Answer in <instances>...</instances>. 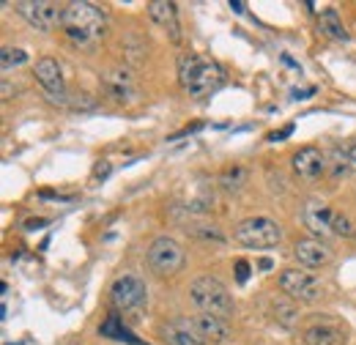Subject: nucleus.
Here are the masks:
<instances>
[{
	"instance_id": "1",
	"label": "nucleus",
	"mask_w": 356,
	"mask_h": 345,
	"mask_svg": "<svg viewBox=\"0 0 356 345\" xmlns=\"http://www.w3.org/2000/svg\"><path fill=\"white\" fill-rule=\"evenodd\" d=\"M178 80H181V88L192 96V99H209L211 93H217L225 83L222 69L203 58V55H195V52H186L178 58Z\"/></svg>"
},
{
	"instance_id": "2",
	"label": "nucleus",
	"mask_w": 356,
	"mask_h": 345,
	"mask_svg": "<svg viewBox=\"0 0 356 345\" xmlns=\"http://www.w3.org/2000/svg\"><path fill=\"white\" fill-rule=\"evenodd\" d=\"M66 36L80 47H93L99 39H104V31H107V14L93 6V3H83V0H74L63 8V25Z\"/></svg>"
},
{
	"instance_id": "3",
	"label": "nucleus",
	"mask_w": 356,
	"mask_h": 345,
	"mask_svg": "<svg viewBox=\"0 0 356 345\" xmlns=\"http://www.w3.org/2000/svg\"><path fill=\"white\" fill-rule=\"evenodd\" d=\"M189 299L197 307V312H209V315H220V318H230L233 315V296H230V291L211 274H203V277H197L189 285Z\"/></svg>"
},
{
	"instance_id": "4",
	"label": "nucleus",
	"mask_w": 356,
	"mask_h": 345,
	"mask_svg": "<svg viewBox=\"0 0 356 345\" xmlns=\"http://www.w3.org/2000/svg\"><path fill=\"white\" fill-rule=\"evenodd\" d=\"M233 239L247 250H271L282 241V227L268 216H250L233 227Z\"/></svg>"
},
{
	"instance_id": "5",
	"label": "nucleus",
	"mask_w": 356,
	"mask_h": 345,
	"mask_svg": "<svg viewBox=\"0 0 356 345\" xmlns=\"http://www.w3.org/2000/svg\"><path fill=\"white\" fill-rule=\"evenodd\" d=\"M184 263H186V252H184V247L178 244L176 239L159 236V239L151 241V247H148V266L159 277H173V274H178L184 268Z\"/></svg>"
},
{
	"instance_id": "6",
	"label": "nucleus",
	"mask_w": 356,
	"mask_h": 345,
	"mask_svg": "<svg viewBox=\"0 0 356 345\" xmlns=\"http://www.w3.org/2000/svg\"><path fill=\"white\" fill-rule=\"evenodd\" d=\"M145 302H148V288L134 274H124L110 285V304L118 312H137L145 307Z\"/></svg>"
},
{
	"instance_id": "7",
	"label": "nucleus",
	"mask_w": 356,
	"mask_h": 345,
	"mask_svg": "<svg viewBox=\"0 0 356 345\" xmlns=\"http://www.w3.org/2000/svg\"><path fill=\"white\" fill-rule=\"evenodd\" d=\"M280 291L288 299L305 304L321 299V294H323L321 280L315 274H310V271H305V268H285V271H280Z\"/></svg>"
},
{
	"instance_id": "8",
	"label": "nucleus",
	"mask_w": 356,
	"mask_h": 345,
	"mask_svg": "<svg viewBox=\"0 0 356 345\" xmlns=\"http://www.w3.org/2000/svg\"><path fill=\"white\" fill-rule=\"evenodd\" d=\"M17 11H19V17H22L31 28H36V31H42V33H49V31H55L58 25H63V8H58L55 3H47V0H25V3H17Z\"/></svg>"
},
{
	"instance_id": "9",
	"label": "nucleus",
	"mask_w": 356,
	"mask_h": 345,
	"mask_svg": "<svg viewBox=\"0 0 356 345\" xmlns=\"http://www.w3.org/2000/svg\"><path fill=\"white\" fill-rule=\"evenodd\" d=\"M33 74H36L39 86L47 90V96H49L52 104H60V107L69 104V93H66V83H63V72H60V66H58L55 58H42V61L36 63V72H33Z\"/></svg>"
},
{
	"instance_id": "10",
	"label": "nucleus",
	"mask_w": 356,
	"mask_h": 345,
	"mask_svg": "<svg viewBox=\"0 0 356 345\" xmlns=\"http://www.w3.org/2000/svg\"><path fill=\"white\" fill-rule=\"evenodd\" d=\"M104 88H107V93H110L118 104H132V102L140 99V88L134 83L132 72L124 69V66H115V69H110V72L104 74Z\"/></svg>"
},
{
	"instance_id": "11",
	"label": "nucleus",
	"mask_w": 356,
	"mask_h": 345,
	"mask_svg": "<svg viewBox=\"0 0 356 345\" xmlns=\"http://www.w3.org/2000/svg\"><path fill=\"white\" fill-rule=\"evenodd\" d=\"M159 335H162V340L168 345H209L200 337V332L195 329V323L186 321V318H176V321L162 323Z\"/></svg>"
},
{
	"instance_id": "12",
	"label": "nucleus",
	"mask_w": 356,
	"mask_h": 345,
	"mask_svg": "<svg viewBox=\"0 0 356 345\" xmlns=\"http://www.w3.org/2000/svg\"><path fill=\"white\" fill-rule=\"evenodd\" d=\"M195 323V329L200 332V337L206 343H225L230 337V323L227 318H220V315H209V312H197L189 318Z\"/></svg>"
},
{
	"instance_id": "13",
	"label": "nucleus",
	"mask_w": 356,
	"mask_h": 345,
	"mask_svg": "<svg viewBox=\"0 0 356 345\" xmlns=\"http://www.w3.org/2000/svg\"><path fill=\"white\" fill-rule=\"evenodd\" d=\"M148 17H151V22H156L162 31H168V36H170L173 42H181V25H178L176 3L154 0V3H148Z\"/></svg>"
},
{
	"instance_id": "14",
	"label": "nucleus",
	"mask_w": 356,
	"mask_h": 345,
	"mask_svg": "<svg viewBox=\"0 0 356 345\" xmlns=\"http://www.w3.org/2000/svg\"><path fill=\"white\" fill-rule=\"evenodd\" d=\"M326 170V157L318 151V148H299L296 154H293V172L299 175V178H305V181H315L321 172Z\"/></svg>"
},
{
	"instance_id": "15",
	"label": "nucleus",
	"mask_w": 356,
	"mask_h": 345,
	"mask_svg": "<svg viewBox=\"0 0 356 345\" xmlns=\"http://www.w3.org/2000/svg\"><path fill=\"white\" fill-rule=\"evenodd\" d=\"M293 255L302 266L318 268V266H326L332 260V250L318 239H299L296 247H293Z\"/></svg>"
},
{
	"instance_id": "16",
	"label": "nucleus",
	"mask_w": 356,
	"mask_h": 345,
	"mask_svg": "<svg viewBox=\"0 0 356 345\" xmlns=\"http://www.w3.org/2000/svg\"><path fill=\"white\" fill-rule=\"evenodd\" d=\"M305 345H343V329L332 321H318L305 329Z\"/></svg>"
},
{
	"instance_id": "17",
	"label": "nucleus",
	"mask_w": 356,
	"mask_h": 345,
	"mask_svg": "<svg viewBox=\"0 0 356 345\" xmlns=\"http://www.w3.org/2000/svg\"><path fill=\"white\" fill-rule=\"evenodd\" d=\"M318 31H321L323 36L334 39V42H348V31H346V25H343V19H340V14H337L334 8H323V11H321V17H318Z\"/></svg>"
},
{
	"instance_id": "18",
	"label": "nucleus",
	"mask_w": 356,
	"mask_h": 345,
	"mask_svg": "<svg viewBox=\"0 0 356 345\" xmlns=\"http://www.w3.org/2000/svg\"><path fill=\"white\" fill-rule=\"evenodd\" d=\"M332 216H334V211L326 209V206H315L312 203L310 209H305V222H307V227L315 236H329L332 233Z\"/></svg>"
},
{
	"instance_id": "19",
	"label": "nucleus",
	"mask_w": 356,
	"mask_h": 345,
	"mask_svg": "<svg viewBox=\"0 0 356 345\" xmlns=\"http://www.w3.org/2000/svg\"><path fill=\"white\" fill-rule=\"evenodd\" d=\"M99 332L104 335V337H113V340H118V343H129V345H145V343H140L137 337H134L132 332L127 329V323H124V318L121 315H110L102 326H99Z\"/></svg>"
},
{
	"instance_id": "20",
	"label": "nucleus",
	"mask_w": 356,
	"mask_h": 345,
	"mask_svg": "<svg viewBox=\"0 0 356 345\" xmlns=\"http://www.w3.org/2000/svg\"><path fill=\"white\" fill-rule=\"evenodd\" d=\"M271 315L285 329H293L299 323V307L293 304V299H274L271 302Z\"/></svg>"
},
{
	"instance_id": "21",
	"label": "nucleus",
	"mask_w": 356,
	"mask_h": 345,
	"mask_svg": "<svg viewBox=\"0 0 356 345\" xmlns=\"http://www.w3.org/2000/svg\"><path fill=\"white\" fill-rule=\"evenodd\" d=\"M244 184H247V170L241 165H230L220 172V186L225 192H241Z\"/></svg>"
},
{
	"instance_id": "22",
	"label": "nucleus",
	"mask_w": 356,
	"mask_h": 345,
	"mask_svg": "<svg viewBox=\"0 0 356 345\" xmlns=\"http://www.w3.org/2000/svg\"><path fill=\"white\" fill-rule=\"evenodd\" d=\"M326 170L332 172V178H343V175L351 172V162L346 159L343 148H334V151H332V165H326Z\"/></svg>"
},
{
	"instance_id": "23",
	"label": "nucleus",
	"mask_w": 356,
	"mask_h": 345,
	"mask_svg": "<svg viewBox=\"0 0 356 345\" xmlns=\"http://www.w3.org/2000/svg\"><path fill=\"white\" fill-rule=\"evenodd\" d=\"M25 61H28V52H25V49H11V47H6L3 55H0V66H3V72H11L14 66H22Z\"/></svg>"
},
{
	"instance_id": "24",
	"label": "nucleus",
	"mask_w": 356,
	"mask_h": 345,
	"mask_svg": "<svg viewBox=\"0 0 356 345\" xmlns=\"http://www.w3.org/2000/svg\"><path fill=\"white\" fill-rule=\"evenodd\" d=\"M332 233L334 236H343V239H354V225H351V219L346 214H337L332 216Z\"/></svg>"
},
{
	"instance_id": "25",
	"label": "nucleus",
	"mask_w": 356,
	"mask_h": 345,
	"mask_svg": "<svg viewBox=\"0 0 356 345\" xmlns=\"http://www.w3.org/2000/svg\"><path fill=\"white\" fill-rule=\"evenodd\" d=\"M72 99H77V102L69 104V107H74V110H93V107H96V102L90 99L88 93H74Z\"/></svg>"
},
{
	"instance_id": "26",
	"label": "nucleus",
	"mask_w": 356,
	"mask_h": 345,
	"mask_svg": "<svg viewBox=\"0 0 356 345\" xmlns=\"http://www.w3.org/2000/svg\"><path fill=\"white\" fill-rule=\"evenodd\" d=\"M113 172V168H110V162H96V170H93V178L96 181H104L107 175Z\"/></svg>"
},
{
	"instance_id": "27",
	"label": "nucleus",
	"mask_w": 356,
	"mask_h": 345,
	"mask_svg": "<svg viewBox=\"0 0 356 345\" xmlns=\"http://www.w3.org/2000/svg\"><path fill=\"white\" fill-rule=\"evenodd\" d=\"M236 277H238V282H247V277H250V263L238 260V263H236Z\"/></svg>"
},
{
	"instance_id": "28",
	"label": "nucleus",
	"mask_w": 356,
	"mask_h": 345,
	"mask_svg": "<svg viewBox=\"0 0 356 345\" xmlns=\"http://www.w3.org/2000/svg\"><path fill=\"white\" fill-rule=\"evenodd\" d=\"M343 154H346V159L351 162V168H356V143H348V145L343 148Z\"/></svg>"
},
{
	"instance_id": "29",
	"label": "nucleus",
	"mask_w": 356,
	"mask_h": 345,
	"mask_svg": "<svg viewBox=\"0 0 356 345\" xmlns=\"http://www.w3.org/2000/svg\"><path fill=\"white\" fill-rule=\"evenodd\" d=\"M293 134V127H285L282 131H274V134H268V140L271 143H277V140H285V137H291Z\"/></svg>"
},
{
	"instance_id": "30",
	"label": "nucleus",
	"mask_w": 356,
	"mask_h": 345,
	"mask_svg": "<svg viewBox=\"0 0 356 345\" xmlns=\"http://www.w3.org/2000/svg\"><path fill=\"white\" fill-rule=\"evenodd\" d=\"M44 225H47V219H31V222H25L28 230H33V227H44Z\"/></svg>"
},
{
	"instance_id": "31",
	"label": "nucleus",
	"mask_w": 356,
	"mask_h": 345,
	"mask_svg": "<svg viewBox=\"0 0 356 345\" xmlns=\"http://www.w3.org/2000/svg\"><path fill=\"white\" fill-rule=\"evenodd\" d=\"M230 8H236V11L241 14V11H244V3H233V0H230Z\"/></svg>"
},
{
	"instance_id": "32",
	"label": "nucleus",
	"mask_w": 356,
	"mask_h": 345,
	"mask_svg": "<svg viewBox=\"0 0 356 345\" xmlns=\"http://www.w3.org/2000/svg\"><path fill=\"white\" fill-rule=\"evenodd\" d=\"M63 345H80V343H74V340H69V343H63Z\"/></svg>"
}]
</instances>
